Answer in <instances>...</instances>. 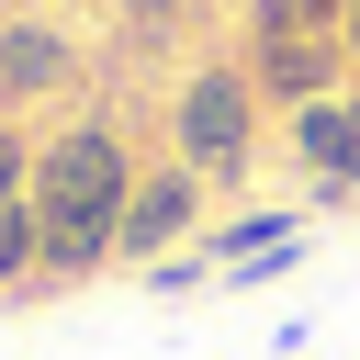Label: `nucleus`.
Wrapping results in <instances>:
<instances>
[{
	"label": "nucleus",
	"mask_w": 360,
	"mask_h": 360,
	"mask_svg": "<svg viewBox=\"0 0 360 360\" xmlns=\"http://www.w3.org/2000/svg\"><path fill=\"white\" fill-rule=\"evenodd\" d=\"M338 68H349V45H338V34H270V45H248L259 101H281V112L326 101V90H338Z\"/></svg>",
	"instance_id": "39448f33"
},
{
	"label": "nucleus",
	"mask_w": 360,
	"mask_h": 360,
	"mask_svg": "<svg viewBox=\"0 0 360 360\" xmlns=\"http://www.w3.org/2000/svg\"><path fill=\"white\" fill-rule=\"evenodd\" d=\"M135 281H146L158 304H180V292H202V281H214V259H202V248H180V259H158V270H135Z\"/></svg>",
	"instance_id": "9d476101"
},
{
	"label": "nucleus",
	"mask_w": 360,
	"mask_h": 360,
	"mask_svg": "<svg viewBox=\"0 0 360 360\" xmlns=\"http://www.w3.org/2000/svg\"><path fill=\"white\" fill-rule=\"evenodd\" d=\"M169 135H180L191 180H236L248 146H259V79H248V56H202L180 79V101H169Z\"/></svg>",
	"instance_id": "f03ea898"
},
{
	"label": "nucleus",
	"mask_w": 360,
	"mask_h": 360,
	"mask_svg": "<svg viewBox=\"0 0 360 360\" xmlns=\"http://www.w3.org/2000/svg\"><path fill=\"white\" fill-rule=\"evenodd\" d=\"M135 202V146L112 124H56L34 146V225H68V236H112Z\"/></svg>",
	"instance_id": "f257e3e1"
},
{
	"label": "nucleus",
	"mask_w": 360,
	"mask_h": 360,
	"mask_svg": "<svg viewBox=\"0 0 360 360\" xmlns=\"http://www.w3.org/2000/svg\"><path fill=\"white\" fill-rule=\"evenodd\" d=\"M0 292H34V202H0Z\"/></svg>",
	"instance_id": "1a4fd4ad"
},
{
	"label": "nucleus",
	"mask_w": 360,
	"mask_h": 360,
	"mask_svg": "<svg viewBox=\"0 0 360 360\" xmlns=\"http://www.w3.org/2000/svg\"><path fill=\"white\" fill-rule=\"evenodd\" d=\"M338 11L349 0H248V45H270V34H338Z\"/></svg>",
	"instance_id": "6e6552de"
},
{
	"label": "nucleus",
	"mask_w": 360,
	"mask_h": 360,
	"mask_svg": "<svg viewBox=\"0 0 360 360\" xmlns=\"http://www.w3.org/2000/svg\"><path fill=\"white\" fill-rule=\"evenodd\" d=\"M0 202H34V146L0 124Z\"/></svg>",
	"instance_id": "f8f14e48"
},
{
	"label": "nucleus",
	"mask_w": 360,
	"mask_h": 360,
	"mask_svg": "<svg viewBox=\"0 0 360 360\" xmlns=\"http://www.w3.org/2000/svg\"><path fill=\"white\" fill-rule=\"evenodd\" d=\"M79 79V45L45 22V11H11L0 22V101H45V90H68Z\"/></svg>",
	"instance_id": "423d86ee"
},
{
	"label": "nucleus",
	"mask_w": 360,
	"mask_h": 360,
	"mask_svg": "<svg viewBox=\"0 0 360 360\" xmlns=\"http://www.w3.org/2000/svg\"><path fill=\"white\" fill-rule=\"evenodd\" d=\"M292 169H304V202H360V90H326L292 112Z\"/></svg>",
	"instance_id": "20e7f679"
},
{
	"label": "nucleus",
	"mask_w": 360,
	"mask_h": 360,
	"mask_svg": "<svg viewBox=\"0 0 360 360\" xmlns=\"http://www.w3.org/2000/svg\"><path fill=\"white\" fill-rule=\"evenodd\" d=\"M281 270H304V236H281V248L236 259V270H225V292H259V281H281Z\"/></svg>",
	"instance_id": "9b49d317"
},
{
	"label": "nucleus",
	"mask_w": 360,
	"mask_h": 360,
	"mask_svg": "<svg viewBox=\"0 0 360 360\" xmlns=\"http://www.w3.org/2000/svg\"><path fill=\"white\" fill-rule=\"evenodd\" d=\"M202 236V180L169 158V169H135V202H124V225H112V259H135V270H158V259H180Z\"/></svg>",
	"instance_id": "7ed1b4c3"
},
{
	"label": "nucleus",
	"mask_w": 360,
	"mask_h": 360,
	"mask_svg": "<svg viewBox=\"0 0 360 360\" xmlns=\"http://www.w3.org/2000/svg\"><path fill=\"white\" fill-rule=\"evenodd\" d=\"M180 11H191V0H124V34H169Z\"/></svg>",
	"instance_id": "ddd939ff"
},
{
	"label": "nucleus",
	"mask_w": 360,
	"mask_h": 360,
	"mask_svg": "<svg viewBox=\"0 0 360 360\" xmlns=\"http://www.w3.org/2000/svg\"><path fill=\"white\" fill-rule=\"evenodd\" d=\"M11 11H45V0H11Z\"/></svg>",
	"instance_id": "2eb2a0df"
},
{
	"label": "nucleus",
	"mask_w": 360,
	"mask_h": 360,
	"mask_svg": "<svg viewBox=\"0 0 360 360\" xmlns=\"http://www.w3.org/2000/svg\"><path fill=\"white\" fill-rule=\"evenodd\" d=\"M281 236H304V202H248V214L202 225V259H214V281H225L236 259H259V248H281Z\"/></svg>",
	"instance_id": "0eeeda50"
},
{
	"label": "nucleus",
	"mask_w": 360,
	"mask_h": 360,
	"mask_svg": "<svg viewBox=\"0 0 360 360\" xmlns=\"http://www.w3.org/2000/svg\"><path fill=\"white\" fill-rule=\"evenodd\" d=\"M338 45H360V0H349V11H338Z\"/></svg>",
	"instance_id": "4468645a"
}]
</instances>
